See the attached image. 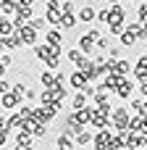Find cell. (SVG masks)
Segmentation results:
<instances>
[{"label": "cell", "mask_w": 147, "mask_h": 150, "mask_svg": "<svg viewBox=\"0 0 147 150\" xmlns=\"http://www.w3.org/2000/svg\"><path fill=\"white\" fill-rule=\"evenodd\" d=\"M110 121H113V129H118V134L126 132L129 129V121H132L129 119V105L126 108H113L110 111Z\"/></svg>", "instance_id": "1"}, {"label": "cell", "mask_w": 147, "mask_h": 150, "mask_svg": "<svg viewBox=\"0 0 147 150\" xmlns=\"http://www.w3.org/2000/svg\"><path fill=\"white\" fill-rule=\"evenodd\" d=\"M121 137L126 140V148H129V150H147V137H145V134H139V132L126 129V132H121Z\"/></svg>", "instance_id": "2"}, {"label": "cell", "mask_w": 147, "mask_h": 150, "mask_svg": "<svg viewBox=\"0 0 147 150\" xmlns=\"http://www.w3.org/2000/svg\"><path fill=\"white\" fill-rule=\"evenodd\" d=\"M76 66H79V71H82V74H84L89 82H97V79L103 76V74H100V69H97V63H95L92 58H82Z\"/></svg>", "instance_id": "3"}, {"label": "cell", "mask_w": 147, "mask_h": 150, "mask_svg": "<svg viewBox=\"0 0 147 150\" xmlns=\"http://www.w3.org/2000/svg\"><path fill=\"white\" fill-rule=\"evenodd\" d=\"M18 37H21V45H24V47H34V45H39V42H37V40H39V32H37L34 26H29V24L18 29Z\"/></svg>", "instance_id": "4"}, {"label": "cell", "mask_w": 147, "mask_h": 150, "mask_svg": "<svg viewBox=\"0 0 147 150\" xmlns=\"http://www.w3.org/2000/svg\"><path fill=\"white\" fill-rule=\"evenodd\" d=\"M84 129H87V127L76 119V113H68V116L63 119V132H66V134L76 137V134H79V132H84Z\"/></svg>", "instance_id": "5"}, {"label": "cell", "mask_w": 147, "mask_h": 150, "mask_svg": "<svg viewBox=\"0 0 147 150\" xmlns=\"http://www.w3.org/2000/svg\"><path fill=\"white\" fill-rule=\"evenodd\" d=\"M108 121H110V111H105V108H97V105H95V113H92V127L100 132V129H108Z\"/></svg>", "instance_id": "6"}, {"label": "cell", "mask_w": 147, "mask_h": 150, "mask_svg": "<svg viewBox=\"0 0 147 150\" xmlns=\"http://www.w3.org/2000/svg\"><path fill=\"white\" fill-rule=\"evenodd\" d=\"M110 140H113V127H108V129H100L97 134H95V150H108L110 145Z\"/></svg>", "instance_id": "7"}, {"label": "cell", "mask_w": 147, "mask_h": 150, "mask_svg": "<svg viewBox=\"0 0 147 150\" xmlns=\"http://www.w3.org/2000/svg\"><path fill=\"white\" fill-rule=\"evenodd\" d=\"M60 108H63V105H37V119H39V121H45V124H50Z\"/></svg>", "instance_id": "8"}, {"label": "cell", "mask_w": 147, "mask_h": 150, "mask_svg": "<svg viewBox=\"0 0 147 150\" xmlns=\"http://www.w3.org/2000/svg\"><path fill=\"white\" fill-rule=\"evenodd\" d=\"M68 84H71L74 90H79V92H84V90H87V87H89L92 82H89V79H87V76H84V74H82V71L76 69V71H74V74L68 76Z\"/></svg>", "instance_id": "9"}, {"label": "cell", "mask_w": 147, "mask_h": 150, "mask_svg": "<svg viewBox=\"0 0 147 150\" xmlns=\"http://www.w3.org/2000/svg\"><path fill=\"white\" fill-rule=\"evenodd\" d=\"M21 100H24V98H18L13 90H11V92H3V95H0V103H3V108H5V111L21 108Z\"/></svg>", "instance_id": "10"}, {"label": "cell", "mask_w": 147, "mask_h": 150, "mask_svg": "<svg viewBox=\"0 0 147 150\" xmlns=\"http://www.w3.org/2000/svg\"><path fill=\"white\" fill-rule=\"evenodd\" d=\"M134 90H137V84H134V82H132V79L126 76V79L121 82V87L116 90V95H118L121 100H126V103H129V100H132V92H134Z\"/></svg>", "instance_id": "11"}, {"label": "cell", "mask_w": 147, "mask_h": 150, "mask_svg": "<svg viewBox=\"0 0 147 150\" xmlns=\"http://www.w3.org/2000/svg\"><path fill=\"white\" fill-rule=\"evenodd\" d=\"M110 8V21L108 24H126V8L118 3V5H108Z\"/></svg>", "instance_id": "12"}, {"label": "cell", "mask_w": 147, "mask_h": 150, "mask_svg": "<svg viewBox=\"0 0 147 150\" xmlns=\"http://www.w3.org/2000/svg\"><path fill=\"white\" fill-rule=\"evenodd\" d=\"M134 79H139V82H147V55H139L137 58V63H134Z\"/></svg>", "instance_id": "13"}, {"label": "cell", "mask_w": 147, "mask_h": 150, "mask_svg": "<svg viewBox=\"0 0 147 150\" xmlns=\"http://www.w3.org/2000/svg\"><path fill=\"white\" fill-rule=\"evenodd\" d=\"M55 148H58V150H76V140H74L71 134L60 132V134H58V140H55Z\"/></svg>", "instance_id": "14"}, {"label": "cell", "mask_w": 147, "mask_h": 150, "mask_svg": "<svg viewBox=\"0 0 147 150\" xmlns=\"http://www.w3.org/2000/svg\"><path fill=\"white\" fill-rule=\"evenodd\" d=\"M95 47H97V42H95V40H92L89 34H82V37H79V50H82V53H84L87 58H89V55L95 53Z\"/></svg>", "instance_id": "15"}, {"label": "cell", "mask_w": 147, "mask_h": 150, "mask_svg": "<svg viewBox=\"0 0 147 150\" xmlns=\"http://www.w3.org/2000/svg\"><path fill=\"white\" fill-rule=\"evenodd\" d=\"M76 16H79V21H82V24H89V21H95V18H97V11H95L92 5H82V8L76 11Z\"/></svg>", "instance_id": "16"}, {"label": "cell", "mask_w": 147, "mask_h": 150, "mask_svg": "<svg viewBox=\"0 0 147 150\" xmlns=\"http://www.w3.org/2000/svg\"><path fill=\"white\" fill-rule=\"evenodd\" d=\"M5 127H8V129H16V132H21V129L26 127V121H24V116L16 111V113H11V116L5 119Z\"/></svg>", "instance_id": "17"}, {"label": "cell", "mask_w": 147, "mask_h": 150, "mask_svg": "<svg viewBox=\"0 0 147 150\" xmlns=\"http://www.w3.org/2000/svg\"><path fill=\"white\" fill-rule=\"evenodd\" d=\"M32 140H34V134H32L29 129L16 132V148H29V145H32Z\"/></svg>", "instance_id": "18"}, {"label": "cell", "mask_w": 147, "mask_h": 150, "mask_svg": "<svg viewBox=\"0 0 147 150\" xmlns=\"http://www.w3.org/2000/svg\"><path fill=\"white\" fill-rule=\"evenodd\" d=\"M0 42H3V47H5V50L24 47V45H21V37H18V32H16V34H11V37H0Z\"/></svg>", "instance_id": "19"}, {"label": "cell", "mask_w": 147, "mask_h": 150, "mask_svg": "<svg viewBox=\"0 0 147 150\" xmlns=\"http://www.w3.org/2000/svg\"><path fill=\"white\" fill-rule=\"evenodd\" d=\"M74 140H76V148H87V145H92V142H95V134H92L89 129H84V132H79Z\"/></svg>", "instance_id": "20"}, {"label": "cell", "mask_w": 147, "mask_h": 150, "mask_svg": "<svg viewBox=\"0 0 147 150\" xmlns=\"http://www.w3.org/2000/svg\"><path fill=\"white\" fill-rule=\"evenodd\" d=\"M18 29H16V24H13V18H3L0 21V37H11V34H16Z\"/></svg>", "instance_id": "21"}, {"label": "cell", "mask_w": 147, "mask_h": 150, "mask_svg": "<svg viewBox=\"0 0 147 150\" xmlns=\"http://www.w3.org/2000/svg\"><path fill=\"white\" fill-rule=\"evenodd\" d=\"M76 113V119L87 127V124H92V113H95V105H87V108H82V111H74Z\"/></svg>", "instance_id": "22"}, {"label": "cell", "mask_w": 147, "mask_h": 150, "mask_svg": "<svg viewBox=\"0 0 147 150\" xmlns=\"http://www.w3.org/2000/svg\"><path fill=\"white\" fill-rule=\"evenodd\" d=\"M113 71H116V74H121V76H129V74L134 71V66H132L129 61H124V58H118V61H116V69H113Z\"/></svg>", "instance_id": "23"}, {"label": "cell", "mask_w": 147, "mask_h": 150, "mask_svg": "<svg viewBox=\"0 0 147 150\" xmlns=\"http://www.w3.org/2000/svg\"><path fill=\"white\" fill-rule=\"evenodd\" d=\"M39 84H42L45 90H50V87H55V74H53L50 69H45V71L39 74Z\"/></svg>", "instance_id": "24"}, {"label": "cell", "mask_w": 147, "mask_h": 150, "mask_svg": "<svg viewBox=\"0 0 147 150\" xmlns=\"http://www.w3.org/2000/svg\"><path fill=\"white\" fill-rule=\"evenodd\" d=\"M50 92H53V98H55L58 103H63V100L68 98V87H66V84H55V87H50Z\"/></svg>", "instance_id": "25"}, {"label": "cell", "mask_w": 147, "mask_h": 150, "mask_svg": "<svg viewBox=\"0 0 147 150\" xmlns=\"http://www.w3.org/2000/svg\"><path fill=\"white\" fill-rule=\"evenodd\" d=\"M18 13V5L16 3H0V16L8 18V16H16Z\"/></svg>", "instance_id": "26"}, {"label": "cell", "mask_w": 147, "mask_h": 150, "mask_svg": "<svg viewBox=\"0 0 147 150\" xmlns=\"http://www.w3.org/2000/svg\"><path fill=\"white\" fill-rule=\"evenodd\" d=\"M32 50H34V55H37V58H39L42 63H45V61L50 58V45H47V42H45V45H34Z\"/></svg>", "instance_id": "27"}, {"label": "cell", "mask_w": 147, "mask_h": 150, "mask_svg": "<svg viewBox=\"0 0 147 150\" xmlns=\"http://www.w3.org/2000/svg\"><path fill=\"white\" fill-rule=\"evenodd\" d=\"M39 105H63V103H58L50 90H42V92H39Z\"/></svg>", "instance_id": "28"}, {"label": "cell", "mask_w": 147, "mask_h": 150, "mask_svg": "<svg viewBox=\"0 0 147 150\" xmlns=\"http://www.w3.org/2000/svg\"><path fill=\"white\" fill-rule=\"evenodd\" d=\"M71 108H74V111H82V108H87V95H84V92H76V95L71 98Z\"/></svg>", "instance_id": "29"}, {"label": "cell", "mask_w": 147, "mask_h": 150, "mask_svg": "<svg viewBox=\"0 0 147 150\" xmlns=\"http://www.w3.org/2000/svg\"><path fill=\"white\" fill-rule=\"evenodd\" d=\"M18 113L24 116V121H29V119H37V105L26 103V105H21V108H18Z\"/></svg>", "instance_id": "30"}, {"label": "cell", "mask_w": 147, "mask_h": 150, "mask_svg": "<svg viewBox=\"0 0 147 150\" xmlns=\"http://www.w3.org/2000/svg\"><path fill=\"white\" fill-rule=\"evenodd\" d=\"M79 24V16H74V13H63V21H60V29H74Z\"/></svg>", "instance_id": "31"}, {"label": "cell", "mask_w": 147, "mask_h": 150, "mask_svg": "<svg viewBox=\"0 0 147 150\" xmlns=\"http://www.w3.org/2000/svg\"><path fill=\"white\" fill-rule=\"evenodd\" d=\"M29 26H34L37 32H50V29H47L50 24H47V18H45V16H37V18H32V21H29Z\"/></svg>", "instance_id": "32"}, {"label": "cell", "mask_w": 147, "mask_h": 150, "mask_svg": "<svg viewBox=\"0 0 147 150\" xmlns=\"http://www.w3.org/2000/svg\"><path fill=\"white\" fill-rule=\"evenodd\" d=\"M45 42H47V45H60V32H58V29L45 32Z\"/></svg>", "instance_id": "33"}, {"label": "cell", "mask_w": 147, "mask_h": 150, "mask_svg": "<svg viewBox=\"0 0 147 150\" xmlns=\"http://www.w3.org/2000/svg\"><path fill=\"white\" fill-rule=\"evenodd\" d=\"M66 58H68L71 63H79V61H82V58H87V55H84L79 47H74V50H68V53H66Z\"/></svg>", "instance_id": "34"}, {"label": "cell", "mask_w": 147, "mask_h": 150, "mask_svg": "<svg viewBox=\"0 0 147 150\" xmlns=\"http://www.w3.org/2000/svg\"><path fill=\"white\" fill-rule=\"evenodd\" d=\"M58 66H60V55H50L45 61V69H50V71H58Z\"/></svg>", "instance_id": "35"}, {"label": "cell", "mask_w": 147, "mask_h": 150, "mask_svg": "<svg viewBox=\"0 0 147 150\" xmlns=\"http://www.w3.org/2000/svg\"><path fill=\"white\" fill-rule=\"evenodd\" d=\"M137 21H139V24H147V3H139V8H137Z\"/></svg>", "instance_id": "36"}, {"label": "cell", "mask_w": 147, "mask_h": 150, "mask_svg": "<svg viewBox=\"0 0 147 150\" xmlns=\"http://www.w3.org/2000/svg\"><path fill=\"white\" fill-rule=\"evenodd\" d=\"M129 105H132V111H134V113H142L145 100H142V98H132V100H129Z\"/></svg>", "instance_id": "37"}, {"label": "cell", "mask_w": 147, "mask_h": 150, "mask_svg": "<svg viewBox=\"0 0 147 150\" xmlns=\"http://www.w3.org/2000/svg\"><path fill=\"white\" fill-rule=\"evenodd\" d=\"M97 21H100V24H108V21H110V8L97 11Z\"/></svg>", "instance_id": "38"}, {"label": "cell", "mask_w": 147, "mask_h": 150, "mask_svg": "<svg viewBox=\"0 0 147 150\" xmlns=\"http://www.w3.org/2000/svg\"><path fill=\"white\" fill-rule=\"evenodd\" d=\"M121 47H124V45H110V47H108V58H116V61H118V58H121Z\"/></svg>", "instance_id": "39"}, {"label": "cell", "mask_w": 147, "mask_h": 150, "mask_svg": "<svg viewBox=\"0 0 147 150\" xmlns=\"http://www.w3.org/2000/svg\"><path fill=\"white\" fill-rule=\"evenodd\" d=\"M0 66H3V71L13 66V58H11V53H3V55H0Z\"/></svg>", "instance_id": "40"}, {"label": "cell", "mask_w": 147, "mask_h": 150, "mask_svg": "<svg viewBox=\"0 0 147 150\" xmlns=\"http://www.w3.org/2000/svg\"><path fill=\"white\" fill-rule=\"evenodd\" d=\"M13 92H16L18 98H26V92H29V87H26L24 82H18V84H13Z\"/></svg>", "instance_id": "41"}, {"label": "cell", "mask_w": 147, "mask_h": 150, "mask_svg": "<svg viewBox=\"0 0 147 150\" xmlns=\"http://www.w3.org/2000/svg\"><path fill=\"white\" fill-rule=\"evenodd\" d=\"M45 8H47V11H63V0H47Z\"/></svg>", "instance_id": "42"}, {"label": "cell", "mask_w": 147, "mask_h": 150, "mask_svg": "<svg viewBox=\"0 0 147 150\" xmlns=\"http://www.w3.org/2000/svg\"><path fill=\"white\" fill-rule=\"evenodd\" d=\"M108 29H110L113 34H118V37H121V34L126 32V24H108Z\"/></svg>", "instance_id": "43"}, {"label": "cell", "mask_w": 147, "mask_h": 150, "mask_svg": "<svg viewBox=\"0 0 147 150\" xmlns=\"http://www.w3.org/2000/svg\"><path fill=\"white\" fill-rule=\"evenodd\" d=\"M74 11H76L74 0H66V3H63V13H74Z\"/></svg>", "instance_id": "44"}, {"label": "cell", "mask_w": 147, "mask_h": 150, "mask_svg": "<svg viewBox=\"0 0 147 150\" xmlns=\"http://www.w3.org/2000/svg\"><path fill=\"white\" fill-rule=\"evenodd\" d=\"M11 90H13L11 82H8V79H0V95H3V92H11Z\"/></svg>", "instance_id": "45"}, {"label": "cell", "mask_w": 147, "mask_h": 150, "mask_svg": "<svg viewBox=\"0 0 147 150\" xmlns=\"http://www.w3.org/2000/svg\"><path fill=\"white\" fill-rule=\"evenodd\" d=\"M108 45H110L108 37H100V40H97V47H100V50H108Z\"/></svg>", "instance_id": "46"}, {"label": "cell", "mask_w": 147, "mask_h": 150, "mask_svg": "<svg viewBox=\"0 0 147 150\" xmlns=\"http://www.w3.org/2000/svg\"><path fill=\"white\" fill-rule=\"evenodd\" d=\"M16 5H18V8H32L34 0H16Z\"/></svg>", "instance_id": "47"}, {"label": "cell", "mask_w": 147, "mask_h": 150, "mask_svg": "<svg viewBox=\"0 0 147 150\" xmlns=\"http://www.w3.org/2000/svg\"><path fill=\"white\" fill-rule=\"evenodd\" d=\"M87 34H89V37H92V40H95V42H97V40H100V37H103V34H100V29H89V32H87Z\"/></svg>", "instance_id": "48"}, {"label": "cell", "mask_w": 147, "mask_h": 150, "mask_svg": "<svg viewBox=\"0 0 147 150\" xmlns=\"http://www.w3.org/2000/svg\"><path fill=\"white\" fill-rule=\"evenodd\" d=\"M108 3H110V5H118V3H121V0H108Z\"/></svg>", "instance_id": "49"}, {"label": "cell", "mask_w": 147, "mask_h": 150, "mask_svg": "<svg viewBox=\"0 0 147 150\" xmlns=\"http://www.w3.org/2000/svg\"><path fill=\"white\" fill-rule=\"evenodd\" d=\"M21 150H37V148H34V145H29V148H21Z\"/></svg>", "instance_id": "50"}, {"label": "cell", "mask_w": 147, "mask_h": 150, "mask_svg": "<svg viewBox=\"0 0 147 150\" xmlns=\"http://www.w3.org/2000/svg\"><path fill=\"white\" fill-rule=\"evenodd\" d=\"M129 3H137V0H129Z\"/></svg>", "instance_id": "51"}, {"label": "cell", "mask_w": 147, "mask_h": 150, "mask_svg": "<svg viewBox=\"0 0 147 150\" xmlns=\"http://www.w3.org/2000/svg\"><path fill=\"white\" fill-rule=\"evenodd\" d=\"M16 150H21V148H16Z\"/></svg>", "instance_id": "52"}]
</instances>
